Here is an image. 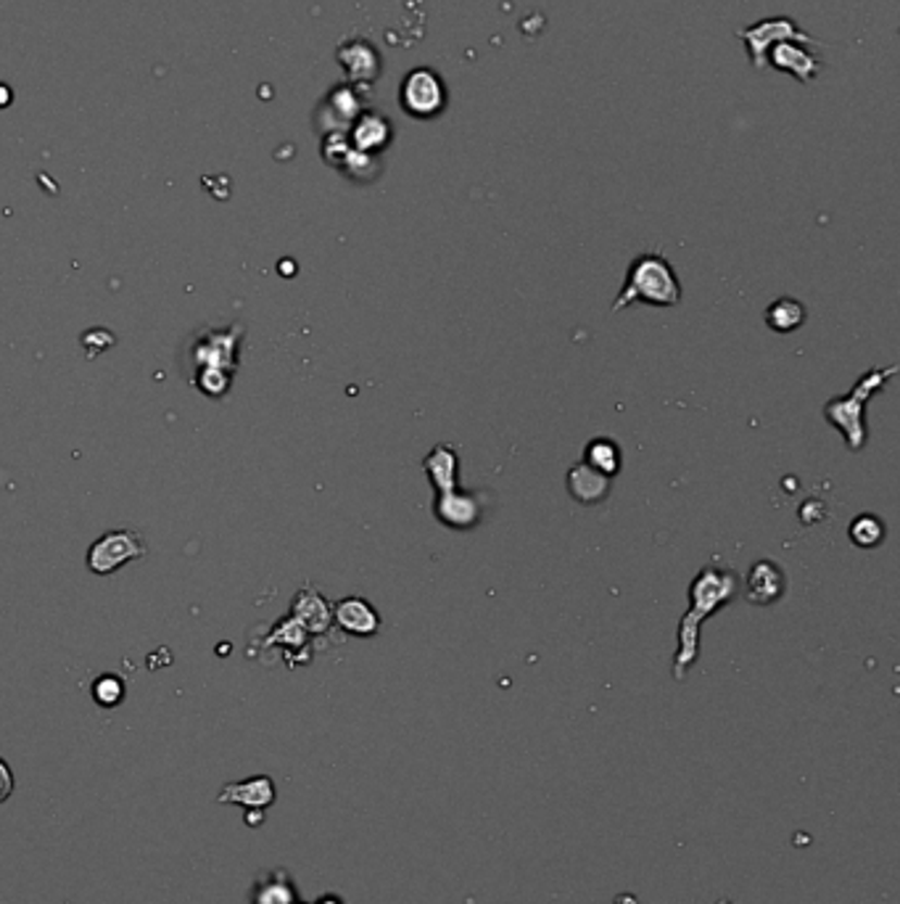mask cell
Wrapping results in <instances>:
<instances>
[{
    "instance_id": "d6986e66",
    "label": "cell",
    "mask_w": 900,
    "mask_h": 904,
    "mask_svg": "<svg viewBox=\"0 0 900 904\" xmlns=\"http://www.w3.org/2000/svg\"><path fill=\"white\" fill-rule=\"evenodd\" d=\"M325 109H330L333 112V120L336 122H343V127L351 125V122L360 116V98H357L354 88H349V85H343V88H336L333 94L328 96V101H325Z\"/></svg>"
},
{
    "instance_id": "ba28073f",
    "label": "cell",
    "mask_w": 900,
    "mask_h": 904,
    "mask_svg": "<svg viewBox=\"0 0 900 904\" xmlns=\"http://www.w3.org/2000/svg\"><path fill=\"white\" fill-rule=\"evenodd\" d=\"M434 516L449 529H473L480 521V503L476 492H465L460 487L439 492L434 500Z\"/></svg>"
},
{
    "instance_id": "6da1fadb",
    "label": "cell",
    "mask_w": 900,
    "mask_h": 904,
    "mask_svg": "<svg viewBox=\"0 0 900 904\" xmlns=\"http://www.w3.org/2000/svg\"><path fill=\"white\" fill-rule=\"evenodd\" d=\"M739 593V577L735 569L721 564H708L689 584V608L679 622V648L674 659V678L682 680L695 667L700 656V627L708 617L718 614L726 603Z\"/></svg>"
},
{
    "instance_id": "277c9868",
    "label": "cell",
    "mask_w": 900,
    "mask_h": 904,
    "mask_svg": "<svg viewBox=\"0 0 900 904\" xmlns=\"http://www.w3.org/2000/svg\"><path fill=\"white\" fill-rule=\"evenodd\" d=\"M148 545L146 540L140 537V532L135 529H114V532L101 534L88 547V556H85V566L96 577H109L114 571H120L122 566L129 561H140L146 558Z\"/></svg>"
},
{
    "instance_id": "9c48e42d",
    "label": "cell",
    "mask_w": 900,
    "mask_h": 904,
    "mask_svg": "<svg viewBox=\"0 0 900 904\" xmlns=\"http://www.w3.org/2000/svg\"><path fill=\"white\" fill-rule=\"evenodd\" d=\"M338 64L343 66L351 85H370L380 75V57L365 40L354 38L338 46Z\"/></svg>"
},
{
    "instance_id": "8fae6325",
    "label": "cell",
    "mask_w": 900,
    "mask_h": 904,
    "mask_svg": "<svg viewBox=\"0 0 900 904\" xmlns=\"http://www.w3.org/2000/svg\"><path fill=\"white\" fill-rule=\"evenodd\" d=\"M291 617L304 627L310 635H325L333 624V608L312 584H307V587H301L299 593H296Z\"/></svg>"
},
{
    "instance_id": "44dd1931",
    "label": "cell",
    "mask_w": 900,
    "mask_h": 904,
    "mask_svg": "<svg viewBox=\"0 0 900 904\" xmlns=\"http://www.w3.org/2000/svg\"><path fill=\"white\" fill-rule=\"evenodd\" d=\"M92 698L103 709H114L125 698V680L120 674H101V678L92 682Z\"/></svg>"
},
{
    "instance_id": "603a6c76",
    "label": "cell",
    "mask_w": 900,
    "mask_h": 904,
    "mask_svg": "<svg viewBox=\"0 0 900 904\" xmlns=\"http://www.w3.org/2000/svg\"><path fill=\"white\" fill-rule=\"evenodd\" d=\"M716 904H735V902H729V900H718Z\"/></svg>"
},
{
    "instance_id": "30bf717a",
    "label": "cell",
    "mask_w": 900,
    "mask_h": 904,
    "mask_svg": "<svg viewBox=\"0 0 900 904\" xmlns=\"http://www.w3.org/2000/svg\"><path fill=\"white\" fill-rule=\"evenodd\" d=\"M333 624L354 637H373L380 630V617L365 598H343L333 606Z\"/></svg>"
},
{
    "instance_id": "3957f363",
    "label": "cell",
    "mask_w": 900,
    "mask_h": 904,
    "mask_svg": "<svg viewBox=\"0 0 900 904\" xmlns=\"http://www.w3.org/2000/svg\"><path fill=\"white\" fill-rule=\"evenodd\" d=\"M896 373H898V366L872 368V371H866L864 376L855 381L853 392H850L848 397L829 399L827 408H824L827 421L837 429V432L846 436L850 453H861L866 445V421H864L866 410L864 408H866L868 397L883 392L887 381L896 376Z\"/></svg>"
},
{
    "instance_id": "52a82bcc",
    "label": "cell",
    "mask_w": 900,
    "mask_h": 904,
    "mask_svg": "<svg viewBox=\"0 0 900 904\" xmlns=\"http://www.w3.org/2000/svg\"><path fill=\"white\" fill-rule=\"evenodd\" d=\"M805 46H816V40H782L768 51L766 66H776V70L787 72V75L798 77L800 83H811L813 77H818L822 72V64L813 53L805 51Z\"/></svg>"
},
{
    "instance_id": "5b68a950",
    "label": "cell",
    "mask_w": 900,
    "mask_h": 904,
    "mask_svg": "<svg viewBox=\"0 0 900 904\" xmlns=\"http://www.w3.org/2000/svg\"><path fill=\"white\" fill-rule=\"evenodd\" d=\"M399 101H402V109L410 116L430 120V116L441 114L443 107H447L443 79L436 75L434 70H428V66L412 70L410 75L404 77L402 90H399Z\"/></svg>"
},
{
    "instance_id": "ac0fdd59",
    "label": "cell",
    "mask_w": 900,
    "mask_h": 904,
    "mask_svg": "<svg viewBox=\"0 0 900 904\" xmlns=\"http://www.w3.org/2000/svg\"><path fill=\"white\" fill-rule=\"evenodd\" d=\"M584 463L613 479L621 469V450L613 439H591L584 450Z\"/></svg>"
},
{
    "instance_id": "4fadbf2b",
    "label": "cell",
    "mask_w": 900,
    "mask_h": 904,
    "mask_svg": "<svg viewBox=\"0 0 900 904\" xmlns=\"http://www.w3.org/2000/svg\"><path fill=\"white\" fill-rule=\"evenodd\" d=\"M423 471L428 473V482L436 492H449L460 487V458L452 445H436L434 450L423 458Z\"/></svg>"
},
{
    "instance_id": "2e32d148",
    "label": "cell",
    "mask_w": 900,
    "mask_h": 904,
    "mask_svg": "<svg viewBox=\"0 0 900 904\" xmlns=\"http://www.w3.org/2000/svg\"><path fill=\"white\" fill-rule=\"evenodd\" d=\"M236 804H249V807H267L270 802L275 798V785L270 778H249L243 780V783H230L225 785V791H222V802L225 798H230Z\"/></svg>"
},
{
    "instance_id": "9a60e30c",
    "label": "cell",
    "mask_w": 900,
    "mask_h": 904,
    "mask_svg": "<svg viewBox=\"0 0 900 904\" xmlns=\"http://www.w3.org/2000/svg\"><path fill=\"white\" fill-rule=\"evenodd\" d=\"M568 492L573 500L584 503V506H597L608 497L610 492V476L595 471L589 463H576L568 471Z\"/></svg>"
},
{
    "instance_id": "ffe728a7",
    "label": "cell",
    "mask_w": 900,
    "mask_h": 904,
    "mask_svg": "<svg viewBox=\"0 0 900 904\" xmlns=\"http://www.w3.org/2000/svg\"><path fill=\"white\" fill-rule=\"evenodd\" d=\"M850 543L853 545H859V547H877L879 543H883L885 540V527H883V521L877 519V516H872V513H864V516H859V519L853 521V524H850Z\"/></svg>"
},
{
    "instance_id": "5bb4252c",
    "label": "cell",
    "mask_w": 900,
    "mask_h": 904,
    "mask_svg": "<svg viewBox=\"0 0 900 904\" xmlns=\"http://www.w3.org/2000/svg\"><path fill=\"white\" fill-rule=\"evenodd\" d=\"M785 595V574L772 561H758L748 574V600L755 606H768Z\"/></svg>"
},
{
    "instance_id": "7c38bea8",
    "label": "cell",
    "mask_w": 900,
    "mask_h": 904,
    "mask_svg": "<svg viewBox=\"0 0 900 904\" xmlns=\"http://www.w3.org/2000/svg\"><path fill=\"white\" fill-rule=\"evenodd\" d=\"M391 135H393L391 122H388L384 114L362 112L354 122H351L349 144H351V149L370 153V157H373L375 151L386 149L388 140H391Z\"/></svg>"
},
{
    "instance_id": "7a4b0ae2",
    "label": "cell",
    "mask_w": 900,
    "mask_h": 904,
    "mask_svg": "<svg viewBox=\"0 0 900 904\" xmlns=\"http://www.w3.org/2000/svg\"><path fill=\"white\" fill-rule=\"evenodd\" d=\"M637 301H647L652 307H676L682 301V283L671 262L658 251L637 257L628 264L624 288L613 301V312H621Z\"/></svg>"
},
{
    "instance_id": "8992f818",
    "label": "cell",
    "mask_w": 900,
    "mask_h": 904,
    "mask_svg": "<svg viewBox=\"0 0 900 904\" xmlns=\"http://www.w3.org/2000/svg\"><path fill=\"white\" fill-rule=\"evenodd\" d=\"M739 38L748 46L750 61L755 64V70H766V57L768 51L782 40H809L811 35H805L803 29L795 24L790 16H772V20H763L753 24V27L742 29Z\"/></svg>"
},
{
    "instance_id": "e0dca14e",
    "label": "cell",
    "mask_w": 900,
    "mask_h": 904,
    "mask_svg": "<svg viewBox=\"0 0 900 904\" xmlns=\"http://www.w3.org/2000/svg\"><path fill=\"white\" fill-rule=\"evenodd\" d=\"M766 323L776 334H792V331H798L805 323V307L790 297L776 299L766 310Z\"/></svg>"
},
{
    "instance_id": "7402d4cb",
    "label": "cell",
    "mask_w": 900,
    "mask_h": 904,
    "mask_svg": "<svg viewBox=\"0 0 900 904\" xmlns=\"http://www.w3.org/2000/svg\"><path fill=\"white\" fill-rule=\"evenodd\" d=\"M11 791H14V775H11V767L0 759V802H5Z\"/></svg>"
}]
</instances>
